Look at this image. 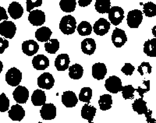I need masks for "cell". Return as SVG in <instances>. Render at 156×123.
Listing matches in <instances>:
<instances>
[{
    "label": "cell",
    "mask_w": 156,
    "mask_h": 123,
    "mask_svg": "<svg viewBox=\"0 0 156 123\" xmlns=\"http://www.w3.org/2000/svg\"><path fill=\"white\" fill-rule=\"evenodd\" d=\"M135 90H136V91L138 93V94L140 95V97H142V98H143V97H144V93H145L146 92H148L149 90H150V84L147 85L145 88H142V87H140V86H138V87H137V89H135Z\"/></svg>",
    "instance_id": "ab89813d"
},
{
    "label": "cell",
    "mask_w": 156,
    "mask_h": 123,
    "mask_svg": "<svg viewBox=\"0 0 156 123\" xmlns=\"http://www.w3.org/2000/svg\"><path fill=\"white\" fill-rule=\"evenodd\" d=\"M98 104L101 111H107L109 110L112 105V96L109 94L101 95L98 100Z\"/></svg>",
    "instance_id": "4316f807"
},
{
    "label": "cell",
    "mask_w": 156,
    "mask_h": 123,
    "mask_svg": "<svg viewBox=\"0 0 156 123\" xmlns=\"http://www.w3.org/2000/svg\"><path fill=\"white\" fill-rule=\"evenodd\" d=\"M155 28H156L155 26H154V28L152 29V33L154 35V37H155V36H156V34H155Z\"/></svg>",
    "instance_id": "f6af8a7d"
},
{
    "label": "cell",
    "mask_w": 156,
    "mask_h": 123,
    "mask_svg": "<svg viewBox=\"0 0 156 123\" xmlns=\"http://www.w3.org/2000/svg\"><path fill=\"white\" fill-rule=\"evenodd\" d=\"M69 76L73 79H80L83 76V68L80 64H73L69 66Z\"/></svg>",
    "instance_id": "d4e9b609"
},
{
    "label": "cell",
    "mask_w": 156,
    "mask_h": 123,
    "mask_svg": "<svg viewBox=\"0 0 156 123\" xmlns=\"http://www.w3.org/2000/svg\"><path fill=\"white\" fill-rule=\"evenodd\" d=\"M9 16L6 13V10L3 7L0 6V21L1 20H7Z\"/></svg>",
    "instance_id": "60d3db41"
},
{
    "label": "cell",
    "mask_w": 156,
    "mask_h": 123,
    "mask_svg": "<svg viewBox=\"0 0 156 123\" xmlns=\"http://www.w3.org/2000/svg\"><path fill=\"white\" fill-rule=\"evenodd\" d=\"M2 69H3V63H2V62L0 60V73L2 72Z\"/></svg>",
    "instance_id": "ee69618b"
},
{
    "label": "cell",
    "mask_w": 156,
    "mask_h": 123,
    "mask_svg": "<svg viewBox=\"0 0 156 123\" xmlns=\"http://www.w3.org/2000/svg\"><path fill=\"white\" fill-rule=\"evenodd\" d=\"M9 99L4 93L0 94V112H5L9 108Z\"/></svg>",
    "instance_id": "e575fe53"
},
{
    "label": "cell",
    "mask_w": 156,
    "mask_h": 123,
    "mask_svg": "<svg viewBox=\"0 0 156 123\" xmlns=\"http://www.w3.org/2000/svg\"><path fill=\"white\" fill-rule=\"evenodd\" d=\"M107 13L108 14L109 22L114 26H118L119 24H120L124 19V10L119 6L110 7L109 10Z\"/></svg>",
    "instance_id": "7a4b0ae2"
},
{
    "label": "cell",
    "mask_w": 156,
    "mask_h": 123,
    "mask_svg": "<svg viewBox=\"0 0 156 123\" xmlns=\"http://www.w3.org/2000/svg\"><path fill=\"white\" fill-rule=\"evenodd\" d=\"M91 97H92V90L90 87H83L80 90L78 99L80 101L89 104Z\"/></svg>",
    "instance_id": "d6a6232c"
},
{
    "label": "cell",
    "mask_w": 156,
    "mask_h": 123,
    "mask_svg": "<svg viewBox=\"0 0 156 123\" xmlns=\"http://www.w3.org/2000/svg\"><path fill=\"white\" fill-rule=\"evenodd\" d=\"M59 29L66 35L73 34L76 29V20L72 15H66L59 22Z\"/></svg>",
    "instance_id": "6da1fadb"
},
{
    "label": "cell",
    "mask_w": 156,
    "mask_h": 123,
    "mask_svg": "<svg viewBox=\"0 0 156 123\" xmlns=\"http://www.w3.org/2000/svg\"><path fill=\"white\" fill-rule=\"evenodd\" d=\"M92 30L97 35H105L110 30V22L105 18H100L94 23Z\"/></svg>",
    "instance_id": "9c48e42d"
},
{
    "label": "cell",
    "mask_w": 156,
    "mask_h": 123,
    "mask_svg": "<svg viewBox=\"0 0 156 123\" xmlns=\"http://www.w3.org/2000/svg\"><path fill=\"white\" fill-rule=\"evenodd\" d=\"M145 118L146 119H147V121L148 123H153V122H155V119L154 118H153L152 117H151V115H152V111L151 110H147V112L145 113Z\"/></svg>",
    "instance_id": "b9f144b4"
},
{
    "label": "cell",
    "mask_w": 156,
    "mask_h": 123,
    "mask_svg": "<svg viewBox=\"0 0 156 123\" xmlns=\"http://www.w3.org/2000/svg\"><path fill=\"white\" fill-rule=\"evenodd\" d=\"M70 63L69 57L67 54H58L55 60V66L58 71H65L69 68Z\"/></svg>",
    "instance_id": "e0dca14e"
},
{
    "label": "cell",
    "mask_w": 156,
    "mask_h": 123,
    "mask_svg": "<svg viewBox=\"0 0 156 123\" xmlns=\"http://www.w3.org/2000/svg\"><path fill=\"white\" fill-rule=\"evenodd\" d=\"M12 97L17 104H25L29 98L28 89L25 86L18 85L12 92Z\"/></svg>",
    "instance_id": "ba28073f"
},
{
    "label": "cell",
    "mask_w": 156,
    "mask_h": 123,
    "mask_svg": "<svg viewBox=\"0 0 156 123\" xmlns=\"http://www.w3.org/2000/svg\"><path fill=\"white\" fill-rule=\"evenodd\" d=\"M52 31L48 26H41L35 32V37L40 42H46L51 37Z\"/></svg>",
    "instance_id": "44dd1931"
},
{
    "label": "cell",
    "mask_w": 156,
    "mask_h": 123,
    "mask_svg": "<svg viewBox=\"0 0 156 123\" xmlns=\"http://www.w3.org/2000/svg\"><path fill=\"white\" fill-rule=\"evenodd\" d=\"M139 73L140 74V76H144L145 73L151 74L152 72V67L150 65L149 62H142L140 65L138 66V69H137Z\"/></svg>",
    "instance_id": "d590c367"
},
{
    "label": "cell",
    "mask_w": 156,
    "mask_h": 123,
    "mask_svg": "<svg viewBox=\"0 0 156 123\" xmlns=\"http://www.w3.org/2000/svg\"><path fill=\"white\" fill-rule=\"evenodd\" d=\"M32 65L36 70H44L49 66V59L44 54H37L32 59Z\"/></svg>",
    "instance_id": "5bb4252c"
},
{
    "label": "cell",
    "mask_w": 156,
    "mask_h": 123,
    "mask_svg": "<svg viewBox=\"0 0 156 123\" xmlns=\"http://www.w3.org/2000/svg\"><path fill=\"white\" fill-rule=\"evenodd\" d=\"M107 73L106 65L101 62H97L92 65V76L97 80H101Z\"/></svg>",
    "instance_id": "ac0fdd59"
},
{
    "label": "cell",
    "mask_w": 156,
    "mask_h": 123,
    "mask_svg": "<svg viewBox=\"0 0 156 123\" xmlns=\"http://www.w3.org/2000/svg\"><path fill=\"white\" fill-rule=\"evenodd\" d=\"M134 70V66L130 63H125L123 67H122V69H121L122 73H124L126 76H131Z\"/></svg>",
    "instance_id": "74e56055"
},
{
    "label": "cell",
    "mask_w": 156,
    "mask_h": 123,
    "mask_svg": "<svg viewBox=\"0 0 156 123\" xmlns=\"http://www.w3.org/2000/svg\"><path fill=\"white\" fill-rule=\"evenodd\" d=\"M81 50L87 55L94 54L96 50L95 40L92 38H86L82 40Z\"/></svg>",
    "instance_id": "7402d4cb"
},
{
    "label": "cell",
    "mask_w": 156,
    "mask_h": 123,
    "mask_svg": "<svg viewBox=\"0 0 156 123\" xmlns=\"http://www.w3.org/2000/svg\"><path fill=\"white\" fill-rule=\"evenodd\" d=\"M16 26L13 22L4 20L0 23V34L6 39H12L16 34Z\"/></svg>",
    "instance_id": "277c9868"
},
{
    "label": "cell",
    "mask_w": 156,
    "mask_h": 123,
    "mask_svg": "<svg viewBox=\"0 0 156 123\" xmlns=\"http://www.w3.org/2000/svg\"><path fill=\"white\" fill-rule=\"evenodd\" d=\"M111 7V2L110 0H96L94 4V8L98 12L101 14L107 13Z\"/></svg>",
    "instance_id": "83f0119b"
},
{
    "label": "cell",
    "mask_w": 156,
    "mask_h": 123,
    "mask_svg": "<svg viewBox=\"0 0 156 123\" xmlns=\"http://www.w3.org/2000/svg\"><path fill=\"white\" fill-rule=\"evenodd\" d=\"M22 80V72L20 70L16 69V67H12L5 73V81L11 86H16L20 83Z\"/></svg>",
    "instance_id": "5b68a950"
},
{
    "label": "cell",
    "mask_w": 156,
    "mask_h": 123,
    "mask_svg": "<svg viewBox=\"0 0 156 123\" xmlns=\"http://www.w3.org/2000/svg\"><path fill=\"white\" fill-rule=\"evenodd\" d=\"M8 12L13 19H17L23 14V9L18 2H12L8 7Z\"/></svg>",
    "instance_id": "d6986e66"
},
{
    "label": "cell",
    "mask_w": 156,
    "mask_h": 123,
    "mask_svg": "<svg viewBox=\"0 0 156 123\" xmlns=\"http://www.w3.org/2000/svg\"><path fill=\"white\" fill-rule=\"evenodd\" d=\"M9 43L8 40L2 38V37H0V54H2L5 51V50L7 47H9Z\"/></svg>",
    "instance_id": "f35d334b"
},
{
    "label": "cell",
    "mask_w": 156,
    "mask_h": 123,
    "mask_svg": "<svg viewBox=\"0 0 156 123\" xmlns=\"http://www.w3.org/2000/svg\"><path fill=\"white\" fill-rule=\"evenodd\" d=\"M92 2V0H78V5H80V7H86L88 6Z\"/></svg>",
    "instance_id": "7bdbcfd3"
},
{
    "label": "cell",
    "mask_w": 156,
    "mask_h": 123,
    "mask_svg": "<svg viewBox=\"0 0 156 123\" xmlns=\"http://www.w3.org/2000/svg\"><path fill=\"white\" fill-rule=\"evenodd\" d=\"M122 97L125 100L128 99H133L134 97V92L136 91L132 85H126V86H122Z\"/></svg>",
    "instance_id": "836d02e7"
},
{
    "label": "cell",
    "mask_w": 156,
    "mask_h": 123,
    "mask_svg": "<svg viewBox=\"0 0 156 123\" xmlns=\"http://www.w3.org/2000/svg\"><path fill=\"white\" fill-rule=\"evenodd\" d=\"M31 102L34 106H41L46 103V95L41 89L35 90L31 96Z\"/></svg>",
    "instance_id": "603a6c76"
},
{
    "label": "cell",
    "mask_w": 156,
    "mask_h": 123,
    "mask_svg": "<svg viewBox=\"0 0 156 123\" xmlns=\"http://www.w3.org/2000/svg\"><path fill=\"white\" fill-rule=\"evenodd\" d=\"M43 120H53L56 116V107L51 103H44L40 110Z\"/></svg>",
    "instance_id": "8fae6325"
},
{
    "label": "cell",
    "mask_w": 156,
    "mask_h": 123,
    "mask_svg": "<svg viewBox=\"0 0 156 123\" xmlns=\"http://www.w3.org/2000/svg\"><path fill=\"white\" fill-rule=\"evenodd\" d=\"M144 52L149 57H156V37L146 40L144 44Z\"/></svg>",
    "instance_id": "cb8c5ba5"
},
{
    "label": "cell",
    "mask_w": 156,
    "mask_h": 123,
    "mask_svg": "<svg viewBox=\"0 0 156 123\" xmlns=\"http://www.w3.org/2000/svg\"><path fill=\"white\" fill-rule=\"evenodd\" d=\"M39 45L34 40H27L22 44V51L28 56H33L38 51Z\"/></svg>",
    "instance_id": "9a60e30c"
},
{
    "label": "cell",
    "mask_w": 156,
    "mask_h": 123,
    "mask_svg": "<svg viewBox=\"0 0 156 123\" xmlns=\"http://www.w3.org/2000/svg\"><path fill=\"white\" fill-rule=\"evenodd\" d=\"M132 108L138 114H144L148 110V108L147 107V103L146 101H144L142 97L136 99L134 100V102L132 104Z\"/></svg>",
    "instance_id": "484cf974"
},
{
    "label": "cell",
    "mask_w": 156,
    "mask_h": 123,
    "mask_svg": "<svg viewBox=\"0 0 156 123\" xmlns=\"http://www.w3.org/2000/svg\"><path fill=\"white\" fill-rule=\"evenodd\" d=\"M96 107L94 106L90 105L88 103H86L82 107L81 109V117L83 119L87 120L89 123L92 122L94 119V116L96 114Z\"/></svg>",
    "instance_id": "ffe728a7"
},
{
    "label": "cell",
    "mask_w": 156,
    "mask_h": 123,
    "mask_svg": "<svg viewBox=\"0 0 156 123\" xmlns=\"http://www.w3.org/2000/svg\"><path fill=\"white\" fill-rule=\"evenodd\" d=\"M62 102L66 107H73L77 104L78 98L74 92L67 90L62 93Z\"/></svg>",
    "instance_id": "2e32d148"
},
{
    "label": "cell",
    "mask_w": 156,
    "mask_h": 123,
    "mask_svg": "<svg viewBox=\"0 0 156 123\" xmlns=\"http://www.w3.org/2000/svg\"><path fill=\"white\" fill-rule=\"evenodd\" d=\"M122 80L118 76H109L105 80V87L108 91L112 93H117L122 90Z\"/></svg>",
    "instance_id": "8992f818"
},
{
    "label": "cell",
    "mask_w": 156,
    "mask_h": 123,
    "mask_svg": "<svg viewBox=\"0 0 156 123\" xmlns=\"http://www.w3.org/2000/svg\"><path fill=\"white\" fill-rule=\"evenodd\" d=\"M28 20L33 26H39L44 24L45 22V14L40 9H34L29 12Z\"/></svg>",
    "instance_id": "30bf717a"
},
{
    "label": "cell",
    "mask_w": 156,
    "mask_h": 123,
    "mask_svg": "<svg viewBox=\"0 0 156 123\" xmlns=\"http://www.w3.org/2000/svg\"><path fill=\"white\" fill-rule=\"evenodd\" d=\"M112 41L116 47H121L124 45L127 41V37L124 30L115 27L112 32Z\"/></svg>",
    "instance_id": "7c38bea8"
},
{
    "label": "cell",
    "mask_w": 156,
    "mask_h": 123,
    "mask_svg": "<svg viewBox=\"0 0 156 123\" xmlns=\"http://www.w3.org/2000/svg\"><path fill=\"white\" fill-rule=\"evenodd\" d=\"M143 20V12L139 9L130 10L127 14L126 22L130 28H138Z\"/></svg>",
    "instance_id": "3957f363"
},
{
    "label": "cell",
    "mask_w": 156,
    "mask_h": 123,
    "mask_svg": "<svg viewBox=\"0 0 156 123\" xmlns=\"http://www.w3.org/2000/svg\"><path fill=\"white\" fill-rule=\"evenodd\" d=\"M8 114H9V118L12 121H20L24 118L25 111L22 106L20 105V104H17L12 105L10 109L8 110Z\"/></svg>",
    "instance_id": "4fadbf2b"
},
{
    "label": "cell",
    "mask_w": 156,
    "mask_h": 123,
    "mask_svg": "<svg viewBox=\"0 0 156 123\" xmlns=\"http://www.w3.org/2000/svg\"><path fill=\"white\" fill-rule=\"evenodd\" d=\"M42 5V0H36L34 2L33 0H27L26 5H27V11L30 12L34 7H39Z\"/></svg>",
    "instance_id": "8d00e7d4"
},
{
    "label": "cell",
    "mask_w": 156,
    "mask_h": 123,
    "mask_svg": "<svg viewBox=\"0 0 156 123\" xmlns=\"http://www.w3.org/2000/svg\"><path fill=\"white\" fill-rule=\"evenodd\" d=\"M143 5V12L147 17H153L156 16V5L152 2H147L146 3H140Z\"/></svg>",
    "instance_id": "1f68e13d"
},
{
    "label": "cell",
    "mask_w": 156,
    "mask_h": 123,
    "mask_svg": "<svg viewBox=\"0 0 156 123\" xmlns=\"http://www.w3.org/2000/svg\"><path fill=\"white\" fill-rule=\"evenodd\" d=\"M76 30H77L78 33L80 36H87L90 35L91 32H92V26L89 22L83 21L80 22L78 26H76Z\"/></svg>",
    "instance_id": "f1b7e54d"
},
{
    "label": "cell",
    "mask_w": 156,
    "mask_h": 123,
    "mask_svg": "<svg viewBox=\"0 0 156 123\" xmlns=\"http://www.w3.org/2000/svg\"><path fill=\"white\" fill-rule=\"evenodd\" d=\"M59 6L62 11L65 12H72L76 6V0H60Z\"/></svg>",
    "instance_id": "f546056e"
},
{
    "label": "cell",
    "mask_w": 156,
    "mask_h": 123,
    "mask_svg": "<svg viewBox=\"0 0 156 123\" xmlns=\"http://www.w3.org/2000/svg\"><path fill=\"white\" fill-rule=\"evenodd\" d=\"M55 84V79L49 72H44L37 78V86L40 89L50 90Z\"/></svg>",
    "instance_id": "52a82bcc"
},
{
    "label": "cell",
    "mask_w": 156,
    "mask_h": 123,
    "mask_svg": "<svg viewBox=\"0 0 156 123\" xmlns=\"http://www.w3.org/2000/svg\"><path fill=\"white\" fill-rule=\"evenodd\" d=\"M44 49L49 54H55L59 49V41L57 39H49L44 42Z\"/></svg>",
    "instance_id": "4dcf8cb0"
}]
</instances>
